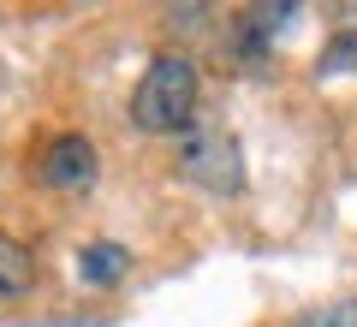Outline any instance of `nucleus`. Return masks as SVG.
<instances>
[{
	"label": "nucleus",
	"instance_id": "f257e3e1",
	"mask_svg": "<svg viewBox=\"0 0 357 327\" xmlns=\"http://www.w3.org/2000/svg\"><path fill=\"white\" fill-rule=\"evenodd\" d=\"M197 96H203V77L185 54H155L143 66L137 89H131V126L149 131V137H173V131H191L197 119Z\"/></svg>",
	"mask_w": 357,
	"mask_h": 327
},
{
	"label": "nucleus",
	"instance_id": "f03ea898",
	"mask_svg": "<svg viewBox=\"0 0 357 327\" xmlns=\"http://www.w3.org/2000/svg\"><path fill=\"white\" fill-rule=\"evenodd\" d=\"M178 167H185L208 197H238V185H244L238 149H232V137H220V131H191L185 149H178Z\"/></svg>",
	"mask_w": 357,
	"mask_h": 327
},
{
	"label": "nucleus",
	"instance_id": "7ed1b4c3",
	"mask_svg": "<svg viewBox=\"0 0 357 327\" xmlns=\"http://www.w3.org/2000/svg\"><path fill=\"white\" fill-rule=\"evenodd\" d=\"M96 173H102V161H96V143L89 137H54L48 143V161H42V185L60 190V197H84L89 185H96Z\"/></svg>",
	"mask_w": 357,
	"mask_h": 327
},
{
	"label": "nucleus",
	"instance_id": "20e7f679",
	"mask_svg": "<svg viewBox=\"0 0 357 327\" xmlns=\"http://www.w3.org/2000/svg\"><path fill=\"white\" fill-rule=\"evenodd\" d=\"M30 286H36V256H30L18 238H6V232H0V303L30 298Z\"/></svg>",
	"mask_w": 357,
	"mask_h": 327
},
{
	"label": "nucleus",
	"instance_id": "39448f33",
	"mask_svg": "<svg viewBox=\"0 0 357 327\" xmlns=\"http://www.w3.org/2000/svg\"><path fill=\"white\" fill-rule=\"evenodd\" d=\"M126 268H131V256L119 250V244H84V256H77V274H84L89 286H114Z\"/></svg>",
	"mask_w": 357,
	"mask_h": 327
},
{
	"label": "nucleus",
	"instance_id": "423d86ee",
	"mask_svg": "<svg viewBox=\"0 0 357 327\" xmlns=\"http://www.w3.org/2000/svg\"><path fill=\"white\" fill-rule=\"evenodd\" d=\"M292 327H357V298H333V303H316V310H304Z\"/></svg>",
	"mask_w": 357,
	"mask_h": 327
},
{
	"label": "nucleus",
	"instance_id": "0eeeda50",
	"mask_svg": "<svg viewBox=\"0 0 357 327\" xmlns=\"http://www.w3.org/2000/svg\"><path fill=\"white\" fill-rule=\"evenodd\" d=\"M333 72H357V30H345V36L328 42V54H321V77Z\"/></svg>",
	"mask_w": 357,
	"mask_h": 327
}]
</instances>
